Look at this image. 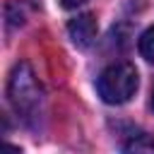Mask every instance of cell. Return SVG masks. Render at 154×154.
Returning a JSON list of instances; mask_svg holds the SVG:
<instances>
[{"instance_id": "obj_6", "label": "cell", "mask_w": 154, "mask_h": 154, "mask_svg": "<svg viewBox=\"0 0 154 154\" xmlns=\"http://www.w3.org/2000/svg\"><path fill=\"white\" fill-rule=\"evenodd\" d=\"M87 0H60V5L65 7V10H75V7H79V5H84Z\"/></svg>"}, {"instance_id": "obj_4", "label": "cell", "mask_w": 154, "mask_h": 154, "mask_svg": "<svg viewBox=\"0 0 154 154\" xmlns=\"http://www.w3.org/2000/svg\"><path fill=\"white\" fill-rule=\"evenodd\" d=\"M140 53L147 63H154V26H149L140 36Z\"/></svg>"}, {"instance_id": "obj_3", "label": "cell", "mask_w": 154, "mask_h": 154, "mask_svg": "<svg viewBox=\"0 0 154 154\" xmlns=\"http://www.w3.org/2000/svg\"><path fill=\"white\" fill-rule=\"evenodd\" d=\"M96 31H99V26H96L94 14H77L67 24V34L77 48H89L96 38Z\"/></svg>"}, {"instance_id": "obj_5", "label": "cell", "mask_w": 154, "mask_h": 154, "mask_svg": "<svg viewBox=\"0 0 154 154\" xmlns=\"http://www.w3.org/2000/svg\"><path fill=\"white\" fill-rule=\"evenodd\" d=\"M125 149H128V152H154V137L142 135V137L132 140L130 144H125Z\"/></svg>"}, {"instance_id": "obj_1", "label": "cell", "mask_w": 154, "mask_h": 154, "mask_svg": "<svg viewBox=\"0 0 154 154\" xmlns=\"http://www.w3.org/2000/svg\"><path fill=\"white\" fill-rule=\"evenodd\" d=\"M99 96L111 103V106H120L125 101H130L137 91V70L130 63H113L108 65L96 82Z\"/></svg>"}, {"instance_id": "obj_7", "label": "cell", "mask_w": 154, "mask_h": 154, "mask_svg": "<svg viewBox=\"0 0 154 154\" xmlns=\"http://www.w3.org/2000/svg\"><path fill=\"white\" fill-rule=\"evenodd\" d=\"M152 108H154V89H152Z\"/></svg>"}, {"instance_id": "obj_2", "label": "cell", "mask_w": 154, "mask_h": 154, "mask_svg": "<svg viewBox=\"0 0 154 154\" xmlns=\"http://www.w3.org/2000/svg\"><path fill=\"white\" fill-rule=\"evenodd\" d=\"M7 94H10V101H12L14 111L24 120L34 118L41 111V87L36 84V77H34V72L26 63L14 65V70L10 75Z\"/></svg>"}]
</instances>
